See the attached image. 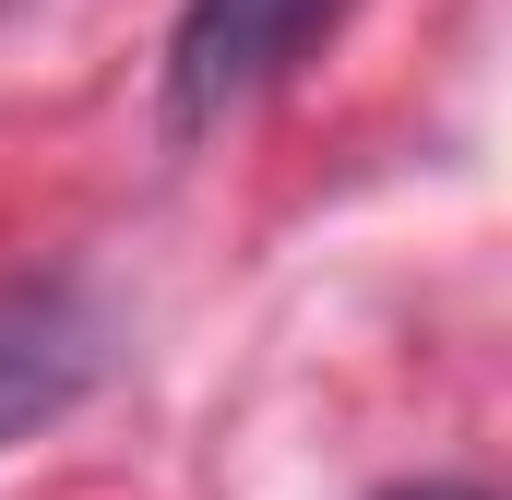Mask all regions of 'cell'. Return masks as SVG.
<instances>
[{
    "label": "cell",
    "mask_w": 512,
    "mask_h": 500,
    "mask_svg": "<svg viewBox=\"0 0 512 500\" xmlns=\"http://www.w3.org/2000/svg\"><path fill=\"white\" fill-rule=\"evenodd\" d=\"M96 381H108V310L84 286H60V274L0 286V453L36 441L48 417H72Z\"/></svg>",
    "instance_id": "cell-1"
},
{
    "label": "cell",
    "mask_w": 512,
    "mask_h": 500,
    "mask_svg": "<svg viewBox=\"0 0 512 500\" xmlns=\"http://www.w3.org/2000/svg\"><path fill=\"white\" fill-rule=\"evenodd\" d=\"M322 12H334V0H179V36H167V120L203 131V120H227L239 96H262V84L310 48Z\"/></svg>",
    "instance_id": "cell-2"
},
{
    "label": "cell",
    "mask_w": 512,
    "mask_h": 500,
    "mask_svg": "<svg viewBox=\"0 0 512 500\" xmlns=\"http://www.w3.org/2000/svg\"><path fill=\"white\" fill-rule=\"evenodd\" d=\"M393 500H477V489H393Z\"/></svg>",
    "instance_id": "cell-3"
}]
</instances>
